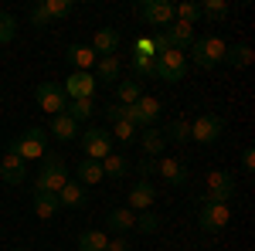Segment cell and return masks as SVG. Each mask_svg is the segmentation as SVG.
Wrapping results in <instances>:
<instances>
[{
	"mask_svg": "<svg viewBox=\"0 0 255 251\" xmlns=\"http://www.w3.org/2000/svg\"><path fill=\"white\" fill-rule=\"evenodd\" d=\"M44 163H41L38 170V180H34V190H44V193H58L72 176H68V163H65V156L58 153H44L41 156Z\"/></svg>",
	"mask_w": 255,
	"mask_h": 251,
	"instance_id": "cell-1",
	"label": "cell"
},
{
	"mask_svg": "<svg viewBox=\"0 0 255 251\" xmlns=\"http://www.w3.org/2000/svg\"><path fill=\"white\" fill-rule=\"evenodd\" d=\"M221 58H225V41L218 38V34L194 38V44L187 48V65H197V68H204V72L218 68Z\"/></svg>",
	"mask_w": 255,
	"mask_h": 251,
	"instance_id": "cell-2",
	"label": "cell"
},
{
	"mask_svg": "<svg viewBox=\"0 0 255 251\" xmlns=\"http://www.w3.org/2000/svg\"><path fill=\"white\" fill-rule=\"evenodd\" d=\"M7 153L20 156L24 163H34V160H41V156L48 153V133L41 126H31V129H24V136L7 143Z\"/></svg>",
	"mask_w": 255,
	"mask_h": 251,
	"instance_id": "cell-3",
	"label": "cell"
},
{
	"mask_svg": "<svg viewBox=\"0 0 255 251\" xmlns=\"http://www.w3.org/2000/svg\"><path fill=\"white\" fill-rule=\"evenodd\" d=\"M79 143H82L85 160H96V163H102L106 156L113 153V133H109V129H102V126H92V129L79 133Z\"/></svg>",
	"mask_w": 255,
	"mask_h": 251,
	"instance_id": "cell-4",
	"label": "cell"
},
{
	"mask_svg": "<svg viewBox=\"0 0 255 251\" xmlns=\"http://www.w3.org/2000/svg\"><path fill=\"white\" fill-rule=\"evenodd\" d=\"M136 14L146 27H170L174 24V3L170 0H139L136 3Z\"/></svg>",
	"mask_w": 255,
	"mask_h": 251,
	"instance_id": "cell-5",
	"label": "cell"
},
{
	"mask_svg": "<svg viewBox=\"0 0 255 251\" xmlns=\"http://www.w3.org/2000/svg\"><path fill=\"white\" fill-rule=\"evenodd\" d=\"M225 136V119L215 116V112H204V116L191 119V143H201V146H211Z\"/></svg>",
	"mask_w": 255,
	"mask_h": 251,
	"instance_id": "cell-6",
	"label": "cell"
},
{
	"mask_svg": "<svg viewBox=\"0 0 255 251\" xmlns=\"http://www.w3.org/2000/svg\"><path fill=\"white\" fill-rule=\"evenodd\" d=\"M235 197V176L228 170H211L208 173V190H204V204H228Z\"/></svg>",
	"mask_w": 255,
	"mask_h": 251,
	"instance_id": "cell-7",
	"label": "cell"
},
{
	"mask_svg": "<svg viewBox=\"0 0 255 251\" xmlns=\"http://www.w3.org/2000/svg\"><path fill=\"white\" fill-rule=\"evenodd\" d=\"M160 98L153 95H143L139 102H133V105H126V122L129 126H136V129H146V126H157L160 119Z\"/></svg>",
	"mask_w": 255,
	"mask_h": 251,
	"instance_id": "cell-8",
	"label": "cell"
},
{
	"mask_svg": "<svg viewBox=\"0 0 255 251\" xmlns=\"http://www.w3.org/2000/svg\"><path fill=\"white\" fill-rule=\"evenodd\" d=\"M228 221H232V207L228 204H204L201 200V211H197V228L204 234H218L228 228Z\"/></svg>",
	"mask_w": 255,
	"mask_h": 251,
	"instance_id": "cell-9",
	"label": "cell"
},
{
	"mask_svg": "<svg viewBox=\"0 0 255 251\" xmlns=\"http://www.w3.org/2000/svg\"><path fill=\"white\" fill-rule=\"evenodd\" d=\"M34 102H38L48 116H61L68 109V95L61 92L58 82H41L38 88H34Z\"/></svg>",
	"mask_w": 255,
	"mask_h": 251,
	"instance_id": "cell-10",
	"label": "cell"
},
{
	"mask_svg": "<svg viewBox=\"0 0 255 251\" xmlns=\"http://www.w3.org/2000/svg\"><path fill=\"white\" fill-rule=\"evenodd\" d=\"M153 65H157V78H163V82H180V78L187 75V55L184 51H163L160 58H153Z\"/></svg>",
	"mask_w": 255,
	"mask_h": 251,
	"instance_id": "cell-11",
	"label": "cell"
},
{
	"mask_svg": "<svg viewBox=\"0 0 255 251\" xmlns=\"http://www.w3.org/2000/svg\"><path fill=\"white\" fill-rule=\"evenodd\" d=\"M96 75L92 72H72V75L65 78V85H61V92L68 95V102H79V98H92L96 95Z\"/></svg>",
	"mask_w": 255,
	"mask_h": 251,
	"instance_id": "cell-12",
	"label": "cell"
},
{
	"mask_svg": "<svg viewBox=\"0 0 255 251\" xmlns=\"http://www.w3.org/2000/svg\"><path fill=\"white\" fill-rule=\"evenodd\" d=\"M153 200H157V190H153L150 180H136V183L129 187V193H126V207H129L133 214L153 211Z\"/></svg>",
	"mask_w": 255,
	"mask_h": 251,
	"instance_id": "cell-13",
	"label": "cell"
},
{
	"mask_svg": "<svg viewBox=\"0 0 255 251\" xmlns=\"http://www.w3.org/2000/svg\"><path fill=\"white\" fill-rule=\"evenodd\" d=\"M119 44H123V34H119L116 27H99L96 38H92V51H96V58H109V55H116Z\"/></svg>",
	"mask_w": 255,
	"mask_h": 251,
	"instance_id": "cell-14",
	"label": "cell"
},
{
	"mask_svg": "<svg viewBox=\"0 0 255 251\" xmlns=\"http://www.w3.org/2000/svg\"><path fill=\"white\" fill-rule=\"evenodd\" d=\"M157 173L163 176V180H167V183H170V187H184V183H187V163H184V160H174V156H163V160H160L157 163Z\"/></svg>",
	"mask_w": 255,
	"mask_h": 251,
	"instance_id": "cell-15",
	"label": "cell"
},
{
	"mask_svg": "<svg viewBox=\"0 0 255 251\" xmlns=\"http://www.w3.org/2000/svg\"><path fill=\"white\" fill-rule=\"evenodd\" d=\"M82 126L75 119L68 116V112H61V116H51V126H48V136H55L58 143H72V139H79Z\"/></svg>",
	"mask_w": 255,
	"mask_h": 251,
	"instance_id": "cell-16",
	"label": "cell"
},
{
	"mask_svg": "<svg viewBox=\"0 0 255 251\" xmlns=\"http://www.w3.org/2000/svg\"><path fill=\"white\" fill-rule=\"evenodd\" d=\"M0 180L3 183H10V187H20L24 180H27V163L20 160V156H3L0 160Z\"/></svg>",
	"mask_w": 255,
	"mask_h": 251,
	"instance_id": "cell-17",
	"label": "cell"
},
{
	"mask_svg": "<svg viewBox=\"0 0 255 251\" xmlns=\"http://www.w3.org/2000/svg\"><path fill=\"white\" fill-rule=\"evenodd\" d=\"M55 197H58L61 207H68V211H79V207H85V204H89V190L82 187L79 180H68V183H65Z\"/></svg>",
	"mask_w": 255,
	"mask_h": 251,
	"instance_id": "cell-18",
	"label": "cell"
},
{
	"mask_svg": "<svg viewBox=\"0 0 255 251\" xmlns=\"http://www.w3.org/2000/svg\"><path fill=\"white\" fill-rule=\"evenodd\" d=\"M96 82L99 85H116V82H123V61L116 58V55H109V58H99L96 61Z\"/></svg>",
	"mask_w": 255,
	"mask_h": 251,
	"instance_id": "cell-19",
	"label": "cell"
},
{
	"mask_svg": "<svg viewBox=\"0 0 255 251\" xmlns=\"http://www.w3.org/2000/svg\"><path fill=\"white\" fill-rule=\"evenodd\" d=\"M163 34H167V44H170V48H174V51H184V55H187V48H191V44H194V27H191V24H170V27H167V31H163Z\"/></svg>",
	"mask_w": 255,
	"mask_h": 251,
	"instance_id": "cell-20",
	"label": "cell"
},
{
	"mask_svg": "<svg viewBox=\"0 0 255 251\" xmlns=\"http://www.w3.org/2000/svg\"><path fill=\"white\" fill-rule=\"evenodd\" d=\"M136 143L143 146V153L153 160V156L163 153V146H167V136H163V129H157V126H146V129H139Z\"/></svg>",
	"mask_w": 255,
	"mask_h": 251,
	"instance_id": "cell-21",
	"label": "cell"
},
{
	"mask_svg": "<svg viewBox=\"0 0 255 251\" xmlns=\"http://www.w3.org/2000/svg\"><path fill=\"white\" fill-rule=\"evenodd\" d=\"M65 58H68V65L75 68V72H92L96 68V51L89 48V44H72L68 51H65Z\"/></svg>",
	"mask_w": 255,
	"mask_h": 251,
	"instance_id": "cell-22",
	"label": "cell"
},
{
	"mask_svg": "<svg viewBox=\"0 0 255 251\" xmlns=\"http://www.w3.org/2000/svg\"><path fill=\"white\" fill-rule=\"evenodd\" d=\"M75 180H79L85 190H89V187H96L99 180H106L102 163H96V160H82V163H75Z\"/></svg>",
	"mask_w": 255,
	"mask_h": 251,
	"instance_id": "cell-23",
	"label": "cell"
},
{
	"mask_svg": "<svg viewBox=\"0 0 255 251\" xmlns=\"http://www.w3.org/2000/svg\"><path fill=\"white\" fill-rule=\"evenodd\" d=\"M133 221H136V214L129 211V207H113V211L106 214V228L116 231V234L133 231Z\"/></svg>",
	"mask_w": 255,
	"mask_h": 251,
	"instance_id": "cell-24",
	"label": "cell"
},
{
	"mask_svg": "<svg viewBox=\"0 0 255 251\" xmlns=\"http://www.w3.org/2000/svg\"><path fill=\"white\" fill-rule=\"evenodd\" d=\"M31 200H34V214H38L41 221H51V217L61 211V204H58V197H55V193L34 190V197H31Z\"/></svg>",
	"mask_w": 255,
	"mask_h": 251,
	"instance_id": "cell-25",
	"label": "cell"
},
{
	"mask_svg": "<svg viewBox=\"0 0 255 251\" xmlns=\"http://www.w3.org/2000/svg\"><path fill=\"white\" fill-rule=\"evenodd\" d=\"M221 65L249 68V65H252V48H249V44H225V58H221Z\"/></svg>",
	"mask_w": 255,
	"mask_h": 251,
	"instance_id": "cell-26",
	"label": "cell"
},
{
	"mask_svg": "<svg viewBox=\"0 0 255 251\" xmlns=\"http://www.w3.org/2000/svg\"><path fill=\"white\" fill-rule=\"evenodd\" d=\"M129 167H133V163H129L123 153H109L106 160H102V173L113 176V180H123V176L129 173Z\"/></svg>",
	"mask_w": 255,
	"mask_h": 251,
	"instance_id": "cell-27",
	"label": "cell"
},
{
	"mask_svg": "<svg viewBox=\"0 0 255 251\" xmlns=\"http://www.w3.org/2000/svg\"><path fill=\"white\" fill-rule=\"evenodd\" d=\"M106 245H109V238L102 231H96V228H92V231H82L79 241H75L79 251H106Z\"/></svg>",
	"mask_w": 255,
	"mask_h": 251,
	"instance_id": "cell-28",
	"label": "cell"
},
{
	"mask_svg": "<svg viewBox=\"0 0 255 251\" xmlns=\"http://www.w3.org/2000/svg\"><path fill=\"white\" fill-rule=\"evenodd\" d=\"M41 7H44V14H48L51 24H55V20L72 17V10H75V3H72V0H41Z\"/></svg>",
	"mask_w": 255,
	"mask_h": 251,
	"instance_id": "cell-29",
	"label": "cell"
},
{
	"mask_svg": "<svg viewBox=\"0 0 255 251\" xmlns=\"http://www.w3.org/2000/svg\"><path fill=\"white\" fill-rule=\"evenodd\" d=\"M174 20L177 24H191V27H194L197 20H201V3H191V0L174 3Z\"/></svg>",
	"mask_w": 255,
	"mask_h": 251,
	"instance_id": "cell-30",
	"label": "cell"
},
{
	"mask_svg": "<svg viewBox=\"0 0 255 251\" xmlns=\"http://www.w3.org/2000/svg\"><path fill=\"white\" fill-rule=\"evenodd\" d=\"M163 136H167V143H191V119H174L167 129H163Z\"/></svg>",
	"mask_w": 255,
	"mask_h": 251,
	"instance_id": "cell-31",
	"label": "cell"
},
{
	"mask_svg": "<svg viewBox=\"0 0 255 251\" xmlns=\"http://www.w3.org/2000/svg\"><path fill=\"white\" fill-rule=\"evenodd\" d=\"M143 98V88H139V82H116V102L119 105H133Z\"/></svg>",
	"mask_w": 255,
	"mask_h": 251,
	"instance_id": "cell-32",
	"label": "cell"
},
{
	"mask_svg": "<svg viewBox=\"0 0 255 251\" xmlns=\"http://www.w3.org/2000/svg\"><path fill=\"white\" fill-rule=\"evenodd\" d=\"M129 72H133V78H157V65H153L150 55H133L129 58Z\"/></svg>",
	"mask_w": 255,
	"mask_h": 251,
	"instance_id": "cell-33",
	"label": "cell"
},
{
	"mask_svg": "<svg viewBox=\"0 0 255 251\" xmlns=\"http://www.w3.org/2000/svg\"><path fill=\"white\" fill-rule=\"evenodd\" d=\"M160 224H163V221H160V214H157V211H139V214H136V221H133V228H136L139 234H157V231H160Z\"/></svg>",
	"mask_w": 255,
	"mask_h": 251,
	"instance_id": "cell-34",
	"label": "cell"
},
{
	"mask_svg": "<svg viewBox=\"0 0 255 251\" xmlns=\"http://www.w3.org/2000/svg\"><path fill=\"white\" fill-rule=\"evenodd\" d=\"M65 112H68V116L75 119V122H85V119H92L96 116V102H92V98H79V102H68V109H65Z\"/></svg>",
	"mask_w": 255,
	"mask_h": 251,
	"instance_id": "cell-35",
	"label": "cell"
},
{
	"mask_svg": "<svg viewBox=\"0 0 255 251\" xmlns=\"http://www.w3.org/2000/svg\"><path fill=\"white\" fill-rule=\"evenodd\" d=\"M109 133H113V139L126 143V146H133V143H136V136H139V129H136V126H129V122L123 119V122H116V126H113Z\"/></svg>",
	"mask_w": 255,
	"mask_h": 251,
	"instance_id": "cell-36",
	"label": "cell"
},
{
	"mask_svg": "<svg viewBox=\"0 0 255 251\" xmlns=\"http://www.w3.org/2000/svg\"><path fill=\"white\" fill-rule=\"evenodd\" d=\"M17 38V17L14 14H0V44H10Z\"/></svg>",
	"mask_w": 255,
	"mask_h": 251,
	"instance_id": "cell-37",
	"label": "cell"
},
{
	"mask_svg": "<svg viewBox=\"0 0 255 251\" xmlns=\"http://www.w3.org/2000/svg\"><path fill=\"white\" fill-rule=\"evenodd\" d=\"M201 17H211V20L228 17V3H225V0H208V3H201Z\"/></svg>",
	"mask_w": 255,
	"mask_h": 251,
	"instance_id": "cell-38",
	"label": "cell"
},
{
	"mask_svg": "<svg viewBox=\"0 0 255 251\" xmlns=\"http://www.w3.org/2000/svg\"><path fill=\"white\" fill-rule=\"evenodd\" d=\"M102 116H106L109 122H113V126H116V122H123V119H126V105H119V102H109V105H102Z\"/></svg>",
	"mask_w": 255,
	"mask_h": 251,
	"instance_id": "cell-39",
	"label": "cell"
},
{
	"mask_svg": "<svg viewBox=\"0 0 255 251\" xmlns=\"http://www.w3.org/2000/svg\"><path fill=\"white\" fill-rule=\"evenodd\" d=\"M163 51H170V44H167V34H163V31H157V34L150 38V55H153V58H160Z\"/></svg>",
	"mask_w": 255,
	"mask_h": 251,
	"instance_id": "cell-40",
	"label": "cell"
},
{
	"mask_svg": "<svg viewBox=\"0 0 255 251\" xmlns=\"http://www.w3.org/2000/svg\"><path fill=\"white\" fill-rule=\"evenodd\" d=\"M31 24H34V27H41V31H44V27L51 24V20H48V14H44V7H41V3H34V7H31Z\"/></svg>",
	"mask_w": 255,
	"mask_h": 251,
	"instance_id": "cell-41",
	"label": "cell"
},
{
	"mask_svg": "<svg viewBox=\"0 0 255 251\" xmlns=\"http://www.w3.org/2000/svg\"><path fill=\"white\" fill-rule=\"evenodd\" d=\"M136 173H139V180H150V176L157 173V163H153L150 156H146V160H139V163H136Z\"/></svg>",
	"mask_w": 255,
	"mask_h": 251,
	"instance_id": "cell-42",
	"label": "cell"
},
{
	"mask_svg": "<svg viewBox=\"0 0 255 251\" xmlns=\"http://www.w3.org/2000/svg\"><path fill=\"white\" fill-rule=\"evenodd\" d=\"M106 251H133V245H129V238H126V234H116V238L106 245Z\"/></svg>",
	"mask_w": 255,
	"mask_h": 251,
	"instance_id": "cell-43",
	"label": "cell"
},
{
	"mask_svg": "<svg viewBox=\"0 0 255 251\" xmlns=\"http://www.w3.org/2000/svg\"><path fill=\"white\" fill-rule=\"evenodd\" d=\"M242 167H245L249 173L255 170V150H252V146H245V150H242Z\"/></svg>",
	"mask_w": 255,
	"mask_h": 251,
	"instance_id": "cell-44",
	"label": "cell"
},
{
	"mask_svg": "<svg viewBox=\"0 0 255 251\" xmlns=\"http://www.w3.org/2000/svg\"><path fill=\"white\" fill-rule=\"evenodd\" d=\"M14 251H27V248H14Z\"/></svg>",
	"mask_w": 255,
	"mask_h": 251,
	"instance_id": "cell-45",
	"label": "cell"
}]
</instances>
